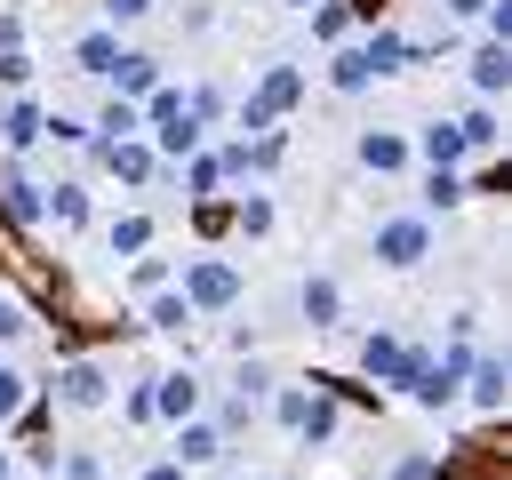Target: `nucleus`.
Instances as JSON below:
<instances>
[{"label":"nucleus","instance_id":"nucleus-1","mask_svg":"<svg viewBox=\"0 0 512 480\" xmlns=\"http://www.w3.org/2000/svg\"><path fill=\"white\" fill-rule=\"evenodd\" d=\"M192 312H232L240 304V272L224 256H184V288H176Z\"/></svg>","mask_w":512,"mask_h":480},{"label":"nucleus","instance_id":"nucleus-2","mask_svg":"<svg viewBox=\"0 0 512 480\" xmlns=\"http://www.w3.org/2000/svg\"><path fill=\"white\" fill-rule=\"evenodd\" d=\"M368 248H376V264H392V272H416V264L432 256V216H384Z\"/></svg>","mask_w":512,"mask_h":480},{"label":"nucleus","instance_id":"nucleus-3","mask_svg":"<svg viewBox=\"0 0 512 480\" xmlns=\"http://www.w3.org/2000/svg\"><path fill=\"white\" fill-rule=\"evenodd\" d=\"M96 152V168L112 176V184H128V192H144L152 176H160V152L144 144V136H112V144H88Z\"/></svg>","mask_w":512,"mask_h":480},{"label":"nucleus","instance_id":"nucleus-4","mask_svg":"<svg viewBox=\"0 0 512 480\" xmlns=\"http://www.w3.org/2000/svg\"><path fill=\"white\" fill-rule=\"evenodd\" d=\"M0 216L16 232H48V184H32L16 160H0Z\"/></svg>","mask_w":512,"mask_h":480},{"label":"nucleus","instance_id":"nucleus-5","mask_svg":"<svg viewBox=\"0 0 512 480\" xmlns=\"http://www.w3.org/2000/svg\"><path fill=\"white\" fill-rule=\"evenodd\" d=\"M48 392H56V408L88 416V408H104V400H112V376H104V360H64Z\"/></svg>","mask_w":512,"mask_h":480},{"label":"nucleus","instance_id":"nucleus-6","mask_svg":"<svg viewBox=\"0 0 512 480\" xmlns=\"http://www.w3.org/2000/svg\"><path fill=\"white\" fill-rule=\"evenodd\" d=\"M504 392H512V360L504 352H472L456 400H472V416H504Z\"/></svg>","mask_w":512,"mask_h":480},{"label":"nucleus","instance_id":"nucleus-7","mask_svg":"<svg viewBox=\"0 0 512 480\" xmlns=\"http://www.w3.org/2000/svg\"><path fill=\"white\" fill-rule=\"evenodd\" d=\"M200 400H208V384H200L192 368L152 376V424H184V416H200Z\"/></svg>","mask_w":512,"mask_h":480},{"label":"nucleus","instance_id":"nucleus-8","mask_svg":"<svg viewBox=\"0 0 512 480\" xmlns=\"http://www.w3.org/2000/svg\"><path fill=\"white\" fill-rule=\"evenodd\" d=\"M296 312H304L312 328H344V280H336V272H304V280H296Z\"/></svg>","mask_w":512,"mask_h":480},{"label":"nucleus","instance_id":"nucleus-9","mask_svg":"<svg viewBox=\"0 0 512 480\" xmlns=\"http://www.w3.org/2000/svg\"><path fill=\"white\" fill-rule=\"evenodd\" d=\"M464 64H472V96H480V104H496V96L512 88V40H480Z\"/></svg>","mask_w":512,"mask_h":480},{"label":"nucleus","instance_id":"nucleus-10","mask_svg":"<svg viewBox=\"0 0 512 480\" xmlns=\"http://www.w3.org/2000/svg\"><path fill=\"white\" fill-rule=\"evenodd\" d=\"M352 160H360L368 176H400V168H408V136H400V128H360V136H352Z\"/></svg>","mask_w":512,"mask_h":480},{"label":"nucleus","instance_id":"nucleus-11","mask_svg":"<svg viewBox=\"0 0 512 480\" xmlns=\"http://www.w3.org/2000/svg\"><path fill=\"white\" fill-rule=\"evenodd\" d=\"M40 128H48V104H32V96H16V104H0V160H16V152H32V144H40Z\"/></svg>","mask_w":512,"mask_h":480},{"label":"nucleus","instance_id":"nucleus-12","mask_svg":"<svg viewBox=\"0 0 512 480\" xmlns=\"http://www.w3.org/2000/svg\"><path fill=\"white\" fill-rule=\"evenodd\" d=\"M408 160H424V168H456V160H472V152H464L456 120H424V128L408 136Z\"/></svg>","mask_w":512,"mask_h":480},{"label":"nucleus","instance_id":"nucleus-13","mask_svg":"<svg viewBox=\"0 0 512 480\" xmlns=\"http://www.w3.org/2000/svg\"><path fill=\"white\" fill-rule=\"evenodd\" d=\"M224 448H232V440H224V432H216L208 416H184V424H176V464H184V472H200V464H216Z\"/></svg>","mask_w":512,"mask_h":480},{"label":"nucleus","instance_id":"nucleus-14","mask_svg":"<svg viewBox=\"0 0 512 480\" xmlns=\"http://www.w3.org/2000/svg\"><path fill=\"white\" fill-rule=\"evenodd\" d=\"M104 80H112V96H152V88H160V56H144V48H120Z\"/></svg>","mask_w":512,"mask_h":480},{"label":"nucleus","instance_id":"nucleus-15","mask_svg":"<svg viewBox=\"0 0 512 480\" xmlns=\"http://www.w3.org/2000/svg\"><path fill=\"white\" fill-rule=\"evenodd\" d=\"M344 432V408H336V392H304V416H296V440L304 448H328Z\"/></svg>","mask_w":512,"mask_h":480},{"label":"nucleus","instance_id":"nucleus-16","mask_svg":"<svg viewBox=\"0 0 512 480\" xmlns=\"http://www.w3.org/2000/svg\"><path fill=\"white\" fill-rule=\"evenodd\" d=\"M216 160H224V176H264V168L280 160V136H232Z\"/></svg>","mask_w":512,"mask_h":480},{"label":"nucleus","instance_id":"nucleus-17","mask_svg":"<svg viewBox=\"0 0 512 480\" xmlns=\"http://www.w3.org/2000/svg\"><path fill=\"white\" fill-rule=\"evenodd\" d=\"M112 136H144V112H136V96H104V112L88 120V144H112Z\"/></svg>","mask_w":512,"mask_h":480},{"label":"nucleus","instance_id":"nucleus-18","mask_svg":"<svg viewBox=\"0 0 512 480\" xmlns=\"http://www.w3.org/2000/svg\"><path fill=\"white\" fill-rule=\"evenodd\" d=\"M112 56H120V32H112V24L72 40V72H88V80H104V72H112Z\"/></svg>","mask_w":512,"mask_h":480},{"label":"nucleus","instance_id":"nucleus-19","mask_svg":"<svg viewBox=\"0 0 512 480\" xmlns=\"http://www.w3.org/2000/svg\"><path fill=\"white\" fill-rule=\"evenodd\" d=\"M472 200V184L456 176V168H424V208L416 216H448V208H464Z\"/></svg>","mask_w":512,"mask_h":480},{"label":"nucleus","instance_id":"nucleus-20","mask_svg":"<svg viewBox=\"0 0 512 480\" xmlns=\"http://www.w3.org/2000/svg\"><path fill=\"white\" fill-rule=\"evenodd\" d=\"M400 352H408V344H400L392 328H376V336L360 344V376H376V384H392V376H400Z\"/></svg>","mask_w":512,"mask_h":480},{"label":"nucleus","instance_id":"nucleus-21","mask_svg":"<svg viewBox=\"0 0 512 480\" xmlns=\"http://www.w3.org/2000/svg\"><path fill=\"white\" fill-rule=\"evenodd\" d=\"M104 248H112V256H144V248H152V216H136V208L112 216V224H104Z\"/></svg>","mask_w":512,"mask_h":480},{"label":"nucleus","instance_id":"nucleus-22","mask_svg":"<svg viewBox=\"0 0 512 480\" xmlns=\"http://www.w3.org/2000/svg\"><path fill=\"white\" fill-rule=\"evenodd\" d=\"M176 176H184V192H192V200H208V192L224 184V160H216V152H184V160H176Z\"/></svg>","mask_w":512,"mask_h":480},{"label":"nucleus","instance_id":"nucleus-23","mask_svg":"<svg viewBox=\"0 0 512 480\" xmlns=\"http://www.w3.org/2000/svg\"><path fill=\"white\" fill-rule=\"evenodd\" d=\"M48 224H56V232H80V224H88V184H56V192H48Z\"/></svg>","mask_w":512,"mask_h":480},{"label":"nucleus","instance_id":"nucleus-24","mask_svg":"<svg viewBox=\"0 0 512 480\" xmlns=\"http://www.w3.org/2000/svg\"><path fill=\"white\" fill-rule=\"evenodd\" d=\"M192 320H200V312H192L176 288H152V296H144V328H192Z\"/></svg>","mask_w":512,"mask_h":480},{"label":"nucleus","instance_id":"nucleus-25","mask_svg":"<svg viewBox=\"0 0 512 480\" xmlns=\"http://www.w3.org/2000/svg\"><path fill=\"white\" fill-rule=\"evenodd\" d=\"M456 136H464V152H496V136H504V128H496V104H472V112L456 120Z\"/></svg>","mask_w":512,"mask_h":480},{"label":"nucleus","instance_id":"nucleus-26","mask_svg":"<svg viewBox=\"0 0 512 480\" xmlns=\"http://www.w3.org/2000/svg\"><path fill=\"white\" fill-rule=\"evenodd\" d=\"M48 480H104V456L96 448H64V456H48Z\"/></svg>","mask_w":512,"mask_h":480},{"label":"nucleus","instance_id":"nucleus-27","mask_svg":"<svg viewBox=\"0 0 512 480\" xmlns=\"http://www.w3.org/2000/svg\"><path fill=\"white\" fill-rule=\"evenodd\" d=\"M24 408H32V376H24V368H8V360H0V424H16V416H24Z\"/></svg>","mask_w":512,"mask_h":480},{"label":"nucleus","instance_id":"nucleus-28","mask_svg":"<svg viewBox=\"0 0 512 480\" xmlns=\"http://www.w3.org/2000/svg\"><path fill=\"white\" fill-rule=\"evenodd\" d=\"M304 16H312V40H344V32H352V8H344V0H312Z\"/></svg>","mask_w":512,"mask_h":480},{"label":"nucleus","instance_id":"nucleus-29","mask_svg":"<svg viewBox=\"0 0 512 480\" xmlns=\"http://www.w3.org/2000/svg\"><path fill=\"white\" fill-rule=\"evenodd\" d=\"M232 232L264 240V232H272V200H264V192H240V208H232Z\"/></svg>","mask_w":512,"mask_h":480},{"label":"nucleus","instance_id":"nucleus-30","mask_svg":"<svg viewBox=\"0 0 512 480\" xmlns=\"http://www.w3.org/2000/svg\"><path fill=\"white\" fill-rule=\"evenodd\" d=\"M168 280H176L168 256H128V288H136V296H152V288H168Z\"/></svg>","mask_w":512,"mask_h":480},{"label":"nucleus","instance_id":"nucleus-31","mask_svg":"<svg viewBox=\"0 0 512 480\" xmlns=\"http://www.w3.org/2000/svg\"><path fill=\"white\" fill-rule=\"evenodd\" d=\"M328 80H336V88H344V96H360V88H368V80H376V72H368V64H360V48H336V64H328Z\"/></svg>","mask_w":512,"mask_h":480},{"label":"nucleus","instance_id":"nucleus-32","mask_svg":"<svg viewBox=\"0 0 512 480\" xmlns=\"http://www.w3.org/2000/svg\"><path fill=\"white\" fill-rule=\"evenodd\" d=\"M40 144H88V120H72V112H48V128H40Z\"/></svg>","mask_w":512,"mask_h":480},{"label":"nucleus","instance_id":"nucleus-33","mask_svg":"<svg viewBox=\"0 0 512 480\" xmlns=\"http://www.w3.org/2000/svg\"><path fill=\"white\" fill-rule=\"evenodd\" d=\"M24 328H32V312H24L16 296H0V352H8V344H24Z\"/></svg>","mask_w":512,"mask_h":480},{"label":"nucleus","instance_id":"nucleus-34","mask_svg":"<svg viewBox=\"0 0 512 480\" xmlns=\"http://www.w3.org/2000/svg\"><path fill=\"white\" fill-rule=\"evenodd\" d=\"M96 8H104V24H112V32H128V24H144V16H152V0H96Z\"/></svg>","mask_w":512,"mask_h":480},{"label":"nucleus","instance_id":"nucleus-35","mask_svg":"<svg viewBox=\"0 0 512 480\" xmlns=\"http://www.w3.org/2000/svg\"><path fill=\"white\" fill-rule=\"evenodd\" d=\"M120 416H128V424H152V384H128V392H120Z\"/></svg>","mask_w":512,"mask_h":480},{"label":"nucleus","instance_id":"nucleus-36","mask_svg":"<svg viewBox=\"0 0 512 480\" xmlns=\"http://www.w3.org/2000/svg\"><path fill=\"white\" fill-rule=\"evenodd\" d=\"M32 80V56L24 48H0V88H24Z\"/></svg>","mask_w":512,"mask_h":480},{"label":"nucleus","instance_id":"nucleus-37","mask_svg":"<svg viewBox=\"0 0 512 480\" xmlns=\"http://www.w3.org/2000/svg\"><path fill=\"white\" fill-rule=\"evenodd\" d=\"M232 392H240V400H264V392H272V376H264V368H256V360H248V368H240V384H232Z\"/></svg>","mask_w":512,"mask_h":480},{"label":"nucleus","instance_id":"nucleus-38","mask_svg":"<svg viewBox=\"0 0 512 480\" xmlns=\"http://www.w3.org/2000/svg\"><path fill=\"white\" fill-rule=\"evenodd\" d=\"M272 416H280V424H288V432H296V416H304V384H288V392H280V400H272Z\"/></svg>","mask_w":512,"mask_h":480},{"label":"nucleus","instance_id":"nucleus-39","mask_svg":"<svg viewBox=\"0 0 512 480\" xmlns=\"http://www.w3.org/2000/svg\"><path fill=\"white\" fill-rule=\"evenodd\" d=\"M392 480H440V464H432V456H400V464H392Z\"/></svg>","mask_w":512,"mask_h":480},{"label":"nucleus","instance_id":"nucleus-40","mask_svg":"<svg viewBox=\"0 0 512 480\" xmlns=\"http://www.w3.org/2000/svg\"><path fill=\"white\" fill-rule=\"evenodd\" d=\"M0 48H24V16L16 8H0Z\"/></svg>","mask_w":512,"mask_h":480},{"label":"nucleus","instance_id":"nucleus-41","mask_svg":"<svg viewBox=\"0 0 512 480\" xmlns=\"http://www.w3.org/2000/svg\"><path fill=\"white\" fill-rule=\"evenodd\" d=\"M440 8H448L456 24H480V8H488V0H440Z\"/></svg>","mask_w":512,"mask_h":480},{"label":"nucleus","instance_id":"nucleus-42","mask_svg":"<svg viewBox=\"0 0 512 480\" xmlns=\"http://www.w3.org/2000/svg\"><path fill=\"white\" fill-rule=\"evenodd\" d=\"M144 480H192V472H184V464H176V456H160V464H152V472H144Z\"/></svg>","mask_w":512,"mask_h":480},{"label":"nucleus","instance_id":"nucleus-43","mask_svg":"<svg viewBox=\"0 0 512 480\" xmlns=\"http://www.w3.org/2000/svg\"><path fill=\"white\" fill-rule=\"evenodd\" d=\"M0 480H24V472H16V456H8V448H0Z\"/></svg>","mask_w":512,"mask_h":480},{"label":"nucleus","instance_id":"nucleus-44","mask_svg":"<svg viewBox=\"0 0 512 480\" xmlns=\"http://www.w3.org/2000/svg\"><path fill=\"white\" fill-rule=\"evenodd\" d=\"M288 8H312V0H288Z\"/></svg>","mask_w":512,"mask_h":480}]
</instances>
